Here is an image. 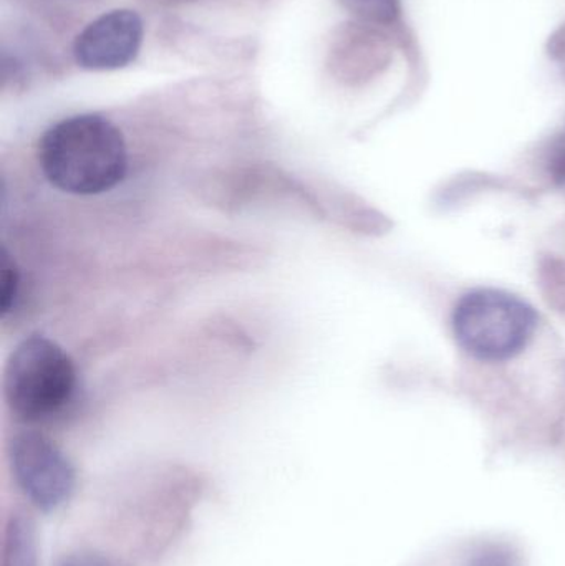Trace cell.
<instances>
[{"label": "cell", "instance_id": "9c48e42d", "mask_svg": "<svg viewBox=\"0 0 565 566\" xmlns=\"http://www.w3.org/2000/svg\"><path fill=\"white\" fill-rule=\"evenodd\" d=\"M2 289H0V308L2 315H7L15 306L19 296L20 277L15 264L9 258L3 259L2 264Z\"/></svg>", "mask_w": 565, "mask_h": 566}, {"label": "cell", "instance_id": "7c38bea8", "mask_svg": "<svg viewBox=\"0 0 565 566\" xmlns=\"http://www.w3.org/2000/svg\"><path fill=\"white\" fill-rule=\"evenodd\" d=\"M550 45L551 55H553L557 62L565 63V25L553 36Z\"/></svg>", "mask_w": 565, "mask_h": 566}, {"label": "cell", "instance_id": "8fae6325", "mask_svg": "<svg viewBox=\"0 0 565 566\" xmlns=\"http://www.w3.org/2000/svg\"><path fill=\"white\" fill-rule=\"evenodd\" d=\"M60 566H116L109 558L95 552H80V554L70 555Z\"/></svg>", "mask_w": 565, "mask_h": 566}, {"label": "cell", "instance_id": "7a4b0ae2", "mask_svg": "<svg viewBox=\"0 0 565 566\" xmlns=\"http://www.w3.org/2000/svg\"><path fill=\"white\" fill-rule=\"evenodd\" d=\"M75 392V365L62 346L42 335L15 346L3 373V395L17 418L27 422L56 418Z\"/></svg>", "mask_w": 565, "mask_h": 566}, {"label": "cell", "instance_id": "277c9868", "mask_svg": "<svg viewBox=\"0 0 565 566\" xmlns=\"http://www.w3.org/2000/svg\"><path fill=\"white\" fill-rule=\"evenodd\" d=\"M17 484L33 505L53 511L75 488V471L62 449L39 431H22L10 442Z\"/></svg>", "mask_w": 565, "mask_h": 566}, {"label": "cell", "instance_id": "30bf717a", "mask_svg": "<svg viewBox=\"0 0 565 566\" xmlns=\"http://www.w3.org/2000/svg\"><path fill=\"white\" fill-rule=\"evenodd\" d=\"M470 566H516L514 565L513 555L503 548H490V551L481 552Z\"/></svg>", "mask_w": 565, "mask_h": 566}, {"label": "cell", "instance_id": "3957f363", "mask_svg": "<svg viewBox=\"0 0 565 566\" xmlns=\"http://www.w3.org/2000/svg\"><path fill=\"white\" fill-rule=\"evenodd\" d=\"M536 326L533 306L504 290H473L454 306V336L464 352L481 361H506L520 355Z\"/></svg>", "mask_w": 565, "mask_h": 566}, {"label": "cell", "instance_id": "4fadbf2b", "mask_svg": "<svg viewBox=\"0 0 565 566\" xmlns=\"http://www.w3.org/2000/svg\"><path fill=\"white\" fill-rule=\"evenodd\" d=\"M551 171H553L554 178H556L557 181L565 185V149L554 156L553 163H551Z\"/></svg>", "mask_w": 565, "mask_h": 566}, {"label": "cell", "instance_id": "5bb4252c", "mask_svg": "<svg viewBox=\"0 0 565 566\" xmlns=\"http://www.w3.org/2000/svg\"><path fill=\"white\" fill-rule=\"evenodd\" d=\"M146 2L155 3V6H181V3L192 2V0H146Z\"/></svg>", "mask_w": 565, "mask_h": 566}, {"label": "cell", "instance_id": "52a82bcc", "mask_svg": "<svg viewBox=\"0 0 565 566\" xmlns=\"http://www.w3.org/2000/svg\"><path fill=\"white\" fill-rule=\"evenodd\" d=\"M345 9L367 25L395 27L401 22V0H341Z\"/></svg>", "mask_w": 565, "mask_h": 566}, {"label": "cell", "instance_id": "5b68a950", "mask_svg": "<svg viewBox=\"0 0 565 566\" xmlns=\"http://www.w3.org/2000/svg\"><path fill=\"white\" fill-rule=\"evenodd\" d=\"M143 22L128 9L112 10L93 20L73 45L76 63L86 70H118L138 56Z\"/></svg>", "mask_w": 565, "mask_h": 566}, {"label": "cell", "instance_id": "ba28073f", "mask_svg": "<svg viewBox=\"0 0 565 566\" xmlns=\"http://www.w3.org/2000/svg\"><path fill=\"white\" fill-rule=\"evenodd\" d=\"M7 545V566H35L32 534L23 522L12 525Z\"/></svg>", "mask_w": 565, "mask_h": 566}, {"label": "cell", "instance_id": "6da1fadb", "mask_svg": "<svg viewBox=\"0 0 565 566\" xmlns=\"http://www.w3.org/2000/svg\"><path fill=\"white\" fill-rule=\"evenodd\" d=\"M39 163L50 185L75 196L112 191L128 171L122 132L100 115L62 119L43 133Z\"/></svg>", "mask_w": 565, "mask_h": 566}, {"label": "cell", "instance_id": "8992f818", "mask_svg": "<svg viewBox=\"0 0 565 566\" xmlns=\"http://www.w3.org/2000/svg\"><path fill=\"white\" fill-rule=\"evenodd\" d=\"M391 60L387 36L374 27L348 30L337 49V66L348 80H368L384 72Z\"/></svg>", "mask_w": 565, "mask_h": 566}]
</instances>
